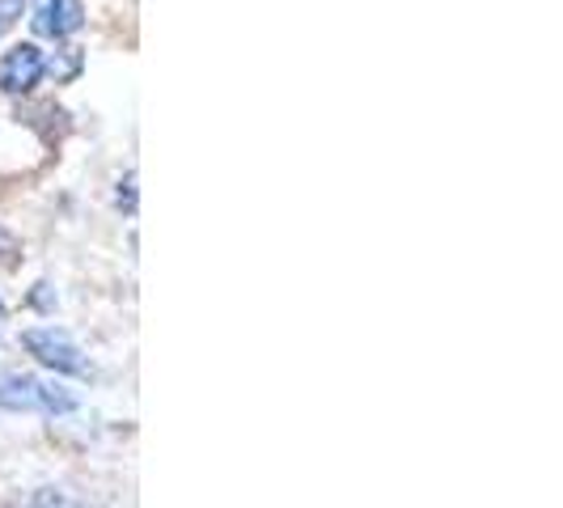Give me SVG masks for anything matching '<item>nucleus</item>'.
Wrapping results in <instances>:
<instances>
[{
    "label": "nucleus",
    "mask_w": 563,
    "mask_h": 508,
    "mask_svg": "<svg viewBox=\"0 0 563 508\" xmlns=\"http://www.w3.org/2000/svg\"><path fill=\"white\" fill-rule=\"evenodd\" d=\"M30 508H81V505L68 500V496H56V492H43V496H34V505Z\"/></svg>",
    "instance_id": "nucleus-7"
},
{
    "label": "nucleus",
    "mask_w": 563,
    "mask_h": 508,
    "mask_svg": "<svg viewBox=\"0 0 563 508\" xmlns=\"http://www.w3.org/2000/svg\"><path fill=\"white\" fill-rule=\"evenodd\" d=\"M22 347H26L30 356H38L47 368H56V373H73V377H85V373H89L85 352L73 343V335H64V331H56V327L26 331V335H22Z\"/></svg>",
    "instance_id": "nucleus-2"
},
{
    "label": "nucleus",
    "mask_w": 563,
    "mask_h": 508,
    "mask_svg": "<svg viewBox=\"0 0 563 508\" xmlns=\"http://www.w3.org/2000/svg\"><path fill=\"white\" fill-rule=\"evenodd\" d=\"M34 34L43 38H68L85 26L81 0H34V18H30Z\"/></svg>",
    "instance_id": "nucleus-3"
},
{
    "label": "nucleus",
    "mask_w": 563,
    "mask_h": 508,
    "mask_svg": "<svg viewBox=\"0 0 563 508\" xmlns=\"http://www.w3.org/2000/svg\"><path fill=\"white\" fill-rule=\"evenodd\" d=\"M43 73H52L56 85L73 81V77L81 73V52H77V47H64V52H56L52 59H43Z\"/></svg>",
    "instance_id": "nucleus-5"
},
{
    "label": "nucleus",
    "mask_w": 563,
    "mask_h": 508,
    "mask_svg": "<svg viewBox=\"0 0 563 508\" xmlns=\"http://www.w3.org/2000/svg\"><path fill=\"white\" fill-rule=\"evenodd\" d=\"M38 81H43V52L34 43H22V47H13L9 56L0 59V89L26 93Z\"/></svg>",
    "instance_id": "nucleus-4"
},
{
    "label": "nucleus",
    "mask_w": 563,
    "mask_h": 508,
    "mask_svg": "<svg viewBox=\"0 0 563 508\" xmlns=\"http://www.w3.org/2000/svg\"><path fill=\"white\" fill-rule=\"evenodd\" d=\"M22 18V0H0V34Z\"/></svg>",
    "instance_id": "nucleus-6"
},
{
    "label": "nucleus",
    "mask_w": 563,
    "mask_h": 508,
    "mask_svg": "<svg viewBox=\"0 0 563 508\" xmlns=\"http://www.w3.org/2000/svg\"><path fill=\"white\" fill-rule=\"evenodd\" d=\"M18 251V242H13V233L9 229H0V258H9V254Z\"/></svg>",
    "instance_id": "nucleus-8"
},
{
    "label": "nucleus",
    "mask_w": 563,
    "mask_h": 508,
    "mask_svg": "<svg viewBox=\"0 0 563 508\" xmlns=\"http://www.w3.org/2000/svg\"><path fill=\"white\" fill-rule=\"evenodd\" d=\"M0 407L4 411H43V416H64L77 407V395L59 382H47L38 373H9L0 377Z\"/></svg>",
    "instance_id": "nucleus-1"
},
{
    "label": "nucleus",
    "mask_w": 563,
    "mask_h": 508,
    "mask_svg": "<svg viewBox=\"0 0 563 508\" xmlns=\"http://www.w3.org/2000/svg\"><path fill=\"white\" fill-rule=\"evenodd\" d=\"M0 322H4V301H0Z\"/></svg>",
    "instance_id": "nucleus-9"
}]
</instances>
